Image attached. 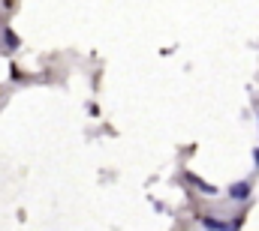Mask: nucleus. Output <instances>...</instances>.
<instances>
[{"instance_id":"nucleus-1","label":"nucleus","mask_w":259,"mask_h":231,"mask_svg":"<svg viewBox=\"0 0 259 231\" xmlns=\"http://www.w3.org/2000/svg\"><path fill=\"white\" fill-rule=\"evenodd\" d=\"M229 198H235V201H247V198H250V180H238V183H232V186H229Z\"/></svg>"},{"instance_id":"nucleus-5","label":"nucleus","mask_w":259,"mask_h":231,"mask_svg":"<svg viewBox=\"0 0 259 231\" xmlns=\"http://www.w3.org/2000/svg\"><path fill=\"white\" fill-rule=\"evenodd\" d=\"M253 159H256V165H259V150H256V153H253Z\"/></svg>"},{"instance_id":"nucleus-4","label":"nucleus","mask_w":259,"mask_h":231,"mask_svg":"<svg viewBox=\"0 0 259 231\" xmlns=\"http://www.w3.org/2000/svg\"><path fill=\"white\" fill-rule=\"evenodd\" d=\"M3 39H6V48H18V36H15L12 30H6V33H3Z\"/></svg>"},{"instance_id":"nucleus-3","label":"nucleus","mask_w":259,"mask_h":231,"mask_svg":"<svg viewBox=\"0 0 259 231\" xmlns=\"http://www.w3.org/2000/svg\"><path fill=\"white\" fill-rule=\"evenodd\" d=\"M190 180H193V183H196V186H199L205 195H217V189H214V186H208L205 180H199V177H193V174H190Z\"/></svg>"},{"instance_id":"nucleus-2","label":"nucleus","mask_w":259,"mask_h":231,"mask_svg":"<svg viewBox=\"0 0 259 231\" xmlns=\"http://www.w3.org/2000/svg\"><path fill=\"white\" fill-rule=\"evenodd\" d=\"M199 225H205V228H220V231H226V228H238L241 222H223V219H211V216H202V219H199Z\"/></svg>"}]
</instances>
